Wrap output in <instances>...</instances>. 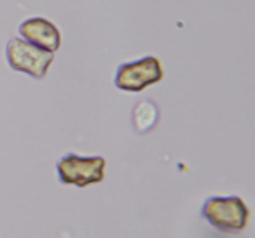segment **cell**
Segmentation results:
<instances>
[{
  "label": "cell",
  "mask_w": 255,
  "mask_h": 238,
  "mask_svg": "<svg viewBox=\"0 0 255 238\" xmlns=\"http://www.w3.org/2000/svg\"><path fill=\"white\" fill-rule=\"evenodd\" d=\"M19 33L26 42L38 45V47L56 52L61 47V33L49 19L44 17H30L23 21L19 26Z\"/></svg>",
  "instance_id": "cell-4"
},
{
  "label": "cell",
  "mask_w": 255,
  "mask_h": 238,
  "mask_svg": "<svg viewBox=\"0 0 255 238\" xmlns=\"http://www.w3.org/2000/svg\"><path fill=\"white\" fill-rule=\"evenodd\" d=\"M56 169L63 185L85 188L103 181L106 160L103 157H78L77 153H68L57 162Z\"/></svg>",
  "instance_id": "cell-1"
},
{
  "label": "cell",
  "mask_w": 255,
  "mask_h": 238,
  "mask_svg": "<svg viewBox=\"0 0 255 238\" xmlns=\"http://www.w3.org/2000/svg\"><path fill=\"white\" fill-rule=\"evenodd\" d=\"M5 56L12 70L28 73L37 80H42L47 75L49 66L54 61V52L37 47L23 38H10L5 49Z\"/></svg>",
  "instance_id": "cell-2"
},
{
  "label": "cell",
  "mask_w": 255,
  "mask_h": 238,
  "mask_svg": "<svg viewBox=\"0 0 255 238\" xmlns=\"http://www.w3.org/2000/svg\"><path fill=\"white\" fill-rule=\"evenodd\" d=\"M161 78L160 64L153 57H144L137 63L122 64L115 77V85L122 91L139 92L149 84H154Z\"/></svg>",
  "instance_id": "cell-3"
}]
</instances>
